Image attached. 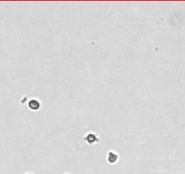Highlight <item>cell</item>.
I'll return each mask as SVG.
<instances>
[{"label":"cell","mask_w":185,"mask_h":174,"mask_svg":"<svg viewBox=\"0 0 185 174\" xmlns=\"http://www.w3.org/2000/svg\"><path fill=\"white\" fill-rule=\"evenodd\" d=\"M28 106L31 110H33V111H36V110H38L40 108V106H41V103H40V102L38 100L32 99V100L29 101Z\"/></svg>","instance_id":"obj_1"},{"label":"cell","mask_w":185,"mask_h":174,"mask_svg":"<svg viewBox=\"0 0 185 174\" xmlns=\"http://www.w3.org/2000/svg\"><path fill=\"white\" fill-rule=\"evenodd\" d=\"M118 161V155L113 152H109L108 154V161L109 163H115Z\"/></svg>","instance_id":"obj_3"},{"label":"cell","mask_w":185,"mask_h":174,"mask_svg":"<svg viewBox=\"0 0 185 174\" xmlns=\"http://www.w3.org/2000/svg\"><path fill=\"white\" fill-rule=\"evenodd\" d=\"M85 141L89 144H93L96 142L99 141V139H98V137L95 134H93V133H89V134H88L85 137Z\"/></svg>","instance_id":"obj_2"},{"label":"cell","mask_w":185,"mask_h":174,"mask_svg":"<svg viewBox=\"0 0 185 174\" xmlns=\"http://www.w3.org/2000/svg\"><path fill=\"white\" fill-rule=\"evenodd\" d=\"M28 174H31V173H28Z\"/></svg>","instance_id":"obj_4"}]
</instances>
